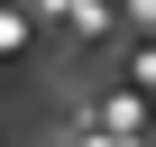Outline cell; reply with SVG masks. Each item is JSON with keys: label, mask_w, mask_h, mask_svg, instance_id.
<instances>
[{"label": "cell", "mask_w": 156, "mask_h": 147, "mask_svg": "<svg viewBox=\"0 0 156 147\" xmlns=\"http://www.w3.org/2000/svg\"><path fill=\"white\" fill-rule=\"evenodd\" d=\"M37 19H55V28H73V37H101V28H110V0H37Z\"/></svg>", "instance_id": "6da1fadb"}, {"label": "cell", "mask_w": 156, "mask_h": 147, "mask_svg": "<svg viewBox=\"0 0 156 147\" xmlns=\"http://www.w3.org/2000/svg\"><path fill=\"white\" fill-rule=\"evenodd\" d=\"M28 28H37V9H9V0H0V55H19Z\"/></svg>", "instance_id": "7a4b0ae2"}, {"label": "cell", "mask_w": 156, "mask_h": 147, "mask_svg": "<svg viewBox=\"0 0 156 147\" xmlns=\"http://www.w3.org/2000/svg\"><path fill=\"white\" fill-rule=\"evenodd\" d=\"M101 120H110V129H119V138H129V129H138V120H147V110H138V83H129V92H110V101H101Z\"/></svg>", "instance_id": "3957f363"}, {"label": "cell", "mask_w": 156, "mask_h": 147, "mask_svg": "<svg viewBox=\"0 0 156 147\" xmlns=\"http://www.w3.org/2000/svg\"><path fill=\"white\" fill-rule=\"evenodd\" d=\"M129 83H138V92H156V46H129Z\"/></svg>", "instance_id": "277c9868"}, {"label": "cell", "mask_w": 156, "mask_h": 147, "mask_svg": "<svg viewBox=\"0 0 156 147\" xmlns=\"http://www.w3.org/2000/svg\"><path fill=\"white\" fill-rule=\"evenodd\" d=\"M129 19H138V28H156V0H129Z\"/></svg>", "instance_id": "5b68a950"}]
</instances>
